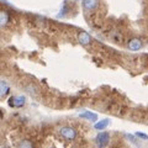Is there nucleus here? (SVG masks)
<instances>
[{
    "label": "nucleus",
    "instance_id": "nucleus-1",
    "mask_svg": "<svg viewBox=\"0 0 148 148\" xmlns=\"http://www.w3.org/2000/svg\"><path fill=\"white\" fill-rule=\"evenodd\" d=\"M59 133H61V136L64 138V140L67 141H74L77 137V132L75 130L73 127H69V126H64V127H61L59 130Z\"/></svg>",
    "mask_w": 148,
    "mask_h": 148
},
{
    "label": "nucleus",
    "instance_id": "nucleus-7",
    "mask_svg": "<svg viewBox=\"0 0 148 148\" xmlns=\"http://www.w3.org/2000/svg\"><path fill=\"white\" fill-rule=\"evenodd\" d=\"M79 117L80 119H84V120H89V121L95 122L96 119H98V115L91 112V111H84V112H80L79 114Z\"/></svg>",
    "mask_w": 148,
    "mask_h": 148
},
{
    "label": "nucleus",
    "instance_id": "nucleus-10",
    "mask_svg": "<svg viewBox=\"0 0 148 148\" xmlns=\"http://www.w3.org/2000/svg\"><path fill=\"white\" fill-rule=\"evenodd\" d=\"M109 123H110L109 119L101 120V121L95 122V125H94V128H95V130H99V131H101V130H104V128L108 127V125H109Z\"/></svg>",
    "mask_w": 148,
    "mask_h": 148
},
{
    "label": "nucleus",
    "instance_id": "nucleus-12",
    "mask_svg": "<svg viewBox=\"0 0 148 148\" xmlns=\"http://www.w3.org/2000/svg\"><path fill=\"white\" fill-rule=\"evenodd\" d=\"M136 135L138 136V137H142V140H148V136L147 135H145V133H141V132H137Z\"/></svg>",
    "mask_w": 148,
    "mask_h": 148
},
{
    "label": "nucleus",
    "instance_id": "nucleus-5",
    "mask_svg": "<svg viewBox=\"0 0 148 148\" xmlns=\"http://www.w3.org/2000/svg\"><path fill=\"white\" fill-rule=\"evenodd\" d=\"M78 41L83 46H89L91 42V36L86 31H80L79 35H78Z\"/></svg>",
    "mask_w": 148,
    "mask_h": 148
},
{
    "label": "nucleus",
    "instance_id": "nucleus-2",
    "mask_svg": "<svg viewBox=\"0 0 148 148\" xmlns=\"http://www.w3.org/2000/svg\"><path fill=\"white\" fill-rule=\"evenodd\" d=\"M26 103V98L24 95H17V96H14L9 100V105L11 108H22Z\"/></svg>",
    "mask_w": 148,
    "mask_h": 148
},
{
    "label": "nucleus",
    "instance_id": "nucleus-11",
    "mask_svg": "<svg viewBox=\"0 0 148 148\" xmlns=\"http://www.w3.org/2000/svg\"><path fill=\"white\" fill-rule=\"evenodd\" d=\"M18 146L20 147H32L34 146V143H31L30 141H22V142L18 143Z\"/></svg>",
    "mask_w": 148,
    "mask_h": 148
},
{
    "label": "nucleus",
    "instance_id": "nucleus-9",
    "mask_svg": "<svg viewBox=\"0 0 148 148\" xmlns=\"http://www.w3.org/2000/svg\"><path fill=\"white\" fill-rule=\"evenodd\" d=\"M10 16L6 11H0V27H5L9 24Z\"/></svg>",
    "mask_w": 148,
    "mask_h": 148
},
{
    "label": "nucleus",
    "instance_id": "nucleus-4",
    "mask_svg": "<svg viewBox=\"0 0 148 148\" xmlns=\"http://www.w3.org/2000/svg\"><path fill=\"white\" fill-rule=\"evenodd\" d=\"M109 141H110V136L108 132H101L96 136V143H98L99 147H105L109 145Z\"/></svg>",
    "mask_w": 148,
    "mask_h": 148
},
{
    "label": "nucleus",
    "instance_id": "nucleus-3",
    "mask_svg": "<svg viewBox=\"0 0 148 148\" xmlns=\"http://www.w3.org/2000/svg\"><path fill=\"white\" fill-rule=\"evenodd\" d=\"M142 46H143V42L140 38H137V37H133V38H131L127 42V48L130 51H140L142 48Z\"/></svg>",
    "mask_w": 148,
    "mask_h": 148
},
{
    "label": "nucleus",
    "instance_id": "nucleus-8",
    "mask_svg": "<svg viewBox=\"0 0 148 148\" xmlns=\"http://www.w3.org/2000/svg\"><path fill=\"white\" fill-rule=\"evenodd\" d=\"M9 92H10V86H9V84L4 80H0V99L5 98Z\"/></svg>",
    "mask_w": 148,
    "mask_h": 148
},
{
    "label": "nucleus",
    "instance_id": "nucleus-6",
    "mask_svg": "<svg viewBox=\"0 0 148 148\" xmlns=\"http://www.w3.org/2000/svg\"><path fill=\"white\" fill-rule=\"evenodd\" d=\"M99 5V0H83V6L85 10H95Z\"/></svg>",
    "mask_w": 148,
    "mask_h": 148
}]
</instances>
